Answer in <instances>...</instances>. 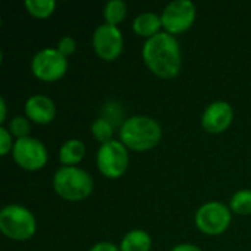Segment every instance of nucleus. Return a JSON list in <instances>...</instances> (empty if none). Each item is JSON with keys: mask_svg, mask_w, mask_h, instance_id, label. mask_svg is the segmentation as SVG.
I'll return each instance as SVG.
<instances>
[{"mask_svg": "<svg viewBox=\"0 0 251 251\" xmlns=\"http://www.w3.org/2000/svg\"><path fill=\"white\" fill-rule=\"evenodd\" d=\"M143 59L154 75L165 79L176 76L182 63L181 47L176 37L165 31L146 40Z\"/></svg>", "mask_w": 251, "mask_h": 251, "instance_id": "obj_1", "label": "nucleus"}, {"mask_svg": "<svg viewBox=\"0 0 251 251\" xmlns=\"http://www.w3.org/2000/svg\"><path fill=\"white\" fill-rule=\"evenodd\" d=\"M119 137L126 149L146 151L153 149L160 141L162 128L156 119L146 115H135L122 124Z\"/></svg>", "mask_w": 251, "mask_h": 251, "instance_id": "obj_2", "label": "nucleus"}, {"mask_svg": "<svg viewBox=\"0 0 251 251\" xmlns=\"http://www.w3.org/2000/svg\"><path fill=\"white\" fill-rule=\"evenodd\" d=\"M53 188L63 200L81 201L91 194L94 181L87 171L78 166H62L53 175Z\"/></svg>", "mask_w": 251, "mask_h": 251, "instance_id": "obj_3", "label": "nucleus"}, {"mask_svg": "<svg viewBox=\"0 0 251 251\" xmlns=\"http://www.w3.org/2000/svg\"><path fill=\"white\" fill-rule=\"evenodd\" d=\"M0 231L15 241L29 240L37 231L35 216L21 204H7L0 212Z\"/></svg>", "mask_w": 251, "mask_h": 251, "instance_id": "obj_4", "label": "nucleus"}, {"mask_svg": "<svg viewBox=\"0 0 251 251\" xmlns=\"http://www.w3.org/2000/svg\"><path fill=\"white\" fill-rule=\"evenodd\" d=\"M97 168L99 171L110 179H116L125 174L129 165L128 149L122 141L112 140L100 146L97 151Z\"/></svg>", "mask_w": 251, "mask_h": 251, "instance_id": "obj_5", "label": "nucleus"}, {"mask_svg": "<svg viewBox=\"0 0 251 251\" xmlns=\"http://www.w3.org/2000/svg\"><path fill=\"white\" fill-rule=\"evenodd\" d=\"M31 71L41 81H57L68 71V57L53 47L41 49L31 60Z\"/></svg>", "mask_w": 251, "mask_h": 251, "instance_id": "obj_6", "label": "nucleus"}, {"mask_svg": "<svg viewBox=\"0 0 251 251\" xmlns=\"http://www.w3.org/2000/svg\"><path fill=\"white\" fill-rule=\"evenodd\" d=\"M231 209L221 201H209L196 212V226L206 235H219L231 224Z\"/></svg>", "mask_w": 251, "mask_h": 251, "instance_id": "obj_7", "label": "nucleus"}, {"mask_svg": "<svg viewBox=\"0 0 251 251\" xmlns=\"http://www.w3.org/2000/svg\"><path fill=\"white\" fill-rule=\"evenodd\" d=\"M12 156L16 165H19L26 171L41 169L49 159L46 146L34 137H25L16 140L12 149Z\"/></svg>", "mask_w": 251, "mask_h": 251, "instance_id": "obj_8", "label": "nucleus"}, {"mask_svg": "<svg viewBox=\"0 0 251 251\" xmlns=\"http://www.w3.org/2000/svg\"><path fill=\"white\" fill-rule=\"evenodd\" d=\"M166 32L175 35L187 31L196 19V4L191 0H172L160 15Z\"/></svg>", "mask_w": 251, "mask_h": 251, "instance_id": "obj_9", "label": "nucleus"}, {"mask_svg": "<svg viewBox=\"0 0 251 251\" xmlns=\"http://www.w3.org/2000/svg\"><path fill=\"white\" fill-rule=\"evenodd\" d=\"M94 51L104 60H115L124 49V37L118 26L110 24L99 25L93 32Z\"/></svg>", "mask_w": 251, "mask_h": 251, "instance_id": "obj_10", "label": "nucleus"}, {"mask_svg": "<svg viewBox=\"0 0 251 251\" xmlns=\"http://www.w3.org/2000/svg\"><path fill=\"white\" fill-rule=\"evenodd\" d=\"M234 119V109L228 101L218 100L210 103L201 116V125L203 128L210 134H219L224 132Z\"/></svg>", "mask_w": 251, "mask_h": 251, "instance_id": "obj_11", "label": "nucleus"}, {"mask_svg": "<svg viewBox=\"0 0 251 251\" xmlns=\"http://www.w3.org/2000/svg\"><path fill=\"white\" fill-rule=\"evenodd\" d=\"M25 115L35 124H49L56 116V104L44 94H34L25 101Z\"/></svg>", "mask_w": 251, "mask_h": 251, "instance_id": "obj_12", "label": "nucleus"}, {"mask_svg": "<svg viewBox=\"0 0 251 251\" xmlns=\"http://www.w3.org/2000/svg\"><path fill=\"white\" fill-rule=\"evenodd\" d=\"M160 26H163L162 25V18L154 12H143V13L137 15L134 22H132L134 31L138 35L146 37L147 40L151 38L153 35L159 34Z\"/></svg>", "mask_w": 251, "mask_h": 251, "instance_id": "obj_13", "label": "nucleus"}, {"mask_svg": "<svg viewBox=\"0 0 251 251\" xmlns=\"http://www.w3.org/2000/svg\"><path fill=\"white\" fill-rule=\"evenodd\" d=\"M85 156V144L78 138L65 141L59 150V160L63 166H75Z\"/></svg>", "mask_w": 251, "mask_h": 251, "instance_id": "obj_14", "label": "nucleus"}, {"mask_svg": "<svg viewBox=\"0 0 251 251\" xmlns=\"http://www.w3.org/2000/svg\"><path fill=\"white\" fill-rule=\"evenodd\" d=\"M119 249L121 251H150L151 237L143 229H132L124 235Z\"/></svg>", "mask_w": 251, "mask_h": 251, "instance_id": "obj_15", "label": "nucleus"}, {"mask_svg": "<svg viewBox=\"0 0 251 251\" xmlns=\"http://www.w3.org/2000/svg\"><path fill=\"white\" fill-rule=\"evenodd\" d=\"M103 15L106 24L118 26V24L122 22L126 16V3L124 0H110L106 3Z\"/></svg>", "mask_w": 251, "mask_h": 251, "instance_id": "obj_16", "label": "nucleus"}, {"mask_svg": "<svg viewBox=\"0 0 251 251\" xmlns=\"http://www.w3.org/2000/svg\"><path fill=\"white\" fill-rule=\"evenodd\" d=\"M231 212L237 215H251V190L237 191L229 201Z\"/></svg>", "mask_w": 251, "mask_h": 251, "instance_id": "obj_17", "label": "nucleus"}, {"mask_svg": "<svg viewBox=\"0 0 251 251\" xmlns=\"http://www.w3.org/2000/svg\"><path fill=\"white\" fill-rule=\"evenodd\" d=\"M91 134L97 141L104 144V143L113 140L112 138L113 137V125L110 124V121L107 118H99L91 125Z\"/></svg>", "mask_w": 251, "mask_h": 251, "instance_id": "obj_18", "label": "nucleus"}, {"mask_svg": "<svg viewBox=\"0 0 251 251\" xmlns=\"http://www.w3.org/2000/svg\"><path fill=\"white\" fill-rule=\"evenodd\" d=\"M26 10L35 18H47L56 7L54 0H25Z\"/></svg>", "mask_w": 251, "mask_h": 251, "instance_id": "obj_19", "label": "nucleus"}, {"mask_svg": "<svg viewBox=\"0 0 251 251\" xmlns=\"http://www.w3.org/2000/svg\"><path fill=\"white\" fill-rule=\"evenodd\" d=\"M9 131L13 137H16L18 140L19 138H25V137H29V131H31V126H29V122L26 118L21 116V115H16L10 119L9 122Z\"/></svg>", "mask_w": 251, "mask_h": 251, "instance_id": "obj_20", "label": "nucleus"}, {"mask_svg": "<svg viewBox=\"0 0 251 251\" xmlns=\"http://www.w3.org/2000/svg\"><path fill=\"white\" fill-rule=\"evenodd\" d=\"M12 137L13 135L10 134V131L7 128L0 126V153H1V156L7 154L13 149L15 141L12 140Z\"/></svg>", "mask_w": 251, "mask_h": 251, "instance_id": "obj_21", "label": "nucleus"}, {"mask_svg": "<svg viewBox=\"0 0 251 251\" xmlns=\"http://www.w3.org/2000/svg\"><path fill=\"white\" fill-rule=\"evenodd\" d=\"M63 56H69V54H72L74 51H75V49H76V43H75V40L71 37V35H65V37H62L60 40H59V43H57V47H56Z\"/></svg>", "mask_w": 251, "mask_h": 251, "instance_id": "obj_22", "label": "nucleus"}, {"mask_svg": "<svg viewBox=\"0 0 251 251\" xmlns=\"http://www.w3.org/2000/svg\"><path fill=\"white\" fill-rule=\"evenodd\" d=\"M88 251H121V249L118 246H115L113 243H109V241H101V243H97L94 244Z\"/></svg>", "mask_w": 251, "mask_h": 251, "instance_id": "obj_23", "label": "nucleus"}, {"mask_svg": "<svg viewBox=\"0 0 251 251\" xmlns=\"http://www.w3.org/2000/svg\"><path fill=\"white\" fill-rule=\"evenodd\" d=\"M171 251H203L200 247H197V246H194V244H178V246H175L174 249Z\"/></svg>", "mask_w": 251, "mask_h": 251, "instance_id": "obj_24", "label": "nucleus"}, {"mask_svg": "<svg viewBox=\"0 0 251 251\" xmlns=\"http://www.w3.org/2000/svg\"><path fill=\"white\" fill-rule=\"evenodd\" d=\"M0 109H1V115H0V122H3L6 119V101L4 99L1 97L0 99Z\"/></svg>", "mask_w": 251, "mask_h": 251, "instance_id": "obj_25", "label": "nucleus"}]
</instances>
